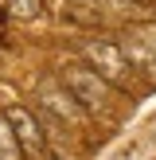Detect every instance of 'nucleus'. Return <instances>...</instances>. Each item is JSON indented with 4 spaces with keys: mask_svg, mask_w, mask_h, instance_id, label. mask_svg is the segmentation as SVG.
Segmentation results:
<instances>
[{
    "mask_svg": "<svg viewBox=\"0 0 156 160\" xmlns=\"http://www.w3.org/2000/svg\"><path fill=\"white\" fill-rule=\"evenodd\" d=\"M59 82L70 90V98L86 109L90 117L109 113V82L86 62H62L59 67Z\"/></svg>",
    "mask_w": 156,
    "mask_h": 160,
    "instance_id": "nucleus-1",
    "label": "nucleus"
},
{
    "mask_svg": "<svg viewBox=\"0 0 156 160\" xmlns=\"http://www.w3.org/2000/svg\"><path fill=\"white\" fill-rule=\"evenodd\" d=\"M82 59H86V67H94L105 82H117V86H125L129 82V59H125V51L117 43H105V39H86L82 43Z\"/></svg>",
    "mask_w": 156,
    "mask_h": 160,
    "instance_id": "nucleus-2",
    "label": "nucleus"
},
{
    "mask_svg": "<svg viewBox=\"0 0 156 160\" xmlns=\"http://www.w3.org/2000/svg\"><path fill=\"white\" fill-rule=\"evenodd\" d=\"M4 117H8V125H12L16 141H20V148H23L27 156H47V133H43V121H39L27 106H8Z\"/></svg>",
    "mask_w": 156,
    "mask_h": 160,
    "instance_id": "nucleus-3",
    "label": "nucleus"
},
{
    "mask_svg": "<svg viewBox=\"0 0 156 160\" xmlns=\"http://www.w3.org/2000/svg\"><path fill=\"white\" fill-rule=\"evenodd\" d=\"M39 102H43V113L59 117L62 125H74V121H82V117H90L74 98H70V90L59 82V78H47V82H39Z\"/></svg>",
    "mask_w": 156,
    "mask_h": 160,
    "instance_id": "nucleus-4",
    "label": "nucleus"
},
{
    "mask_svg": "<svg viewBox=\"0 0 156 160\" xmlns=\"http://www.w3.org/2000/svg\"><path fill=\"white\" fill-rule=\"evenodd\" d=\"M23 156H27V152L20 148V141H16L8 117H0V160H23Z\"/></svg>",
    "mask_w": 156,
    "mask_h": 160,
    "instance_id": "nucleus-5",
    "label": "nucleus"
},
{
    "mask_svg": "<svg viewBox=\"0 0 156 160\" xmlns=\"http://www.w3.org/2000/svg\"><path fill=\"white\" fill-rule=\"evenodd\" d=\"M12 4H16V12H20L23 20H31V16L39 12V4H43V0H12Z\"/></svg>",
    "mask_w": 156,
    "mask_h": 160,
    "instance_id": "nucleus-6",
    "label": "nucleus"
}]
</instances>
